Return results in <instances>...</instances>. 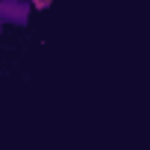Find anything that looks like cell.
Listing matches in <instances>:
<instances>
[{
  "instance_id": "1",
  "label": "cell",
  "mask_w": 150,
  "mask_h": 150,
  "mask_svg": "<svg viewBox=\"0 0 150 150\" xmlns=\"http://www.w3.org/2000/svg\"><path fill=\"white\" fill-rule=\"evenodd\" d=\"M30 15H33V9H30L27 0H0V24L27 27Z\"/></svg>"
},
{
  "instance_id": "2",
  "label": "cell",
  "mask_w": 150,
  "mask_h": 150,
  "mask_svg": "<svg viewBox=\"0 0 150 150\" xmlns=\"http://www.w3.org/2000/svg\"><path fill=\"white\" fill-rule=\"evenodd\" d=\"M27 3H30V9L44 12V9H50V3H53V0H27Z\"/></svg>"
},
{
  "instance_id": "3",
  "label": "cell",
  "mask_w": 150,
  "mask_h": 150,
  "mask_svg": "<svg viewBox=\"0 0 150 150\" xmlns=\"http://www.w3.org/2000/svg\"><path fill=\"white\" fill-rule=\"evenodd\" d=\"M0 35H3V24H0Z\"/></svg>"
}]
</instances>
